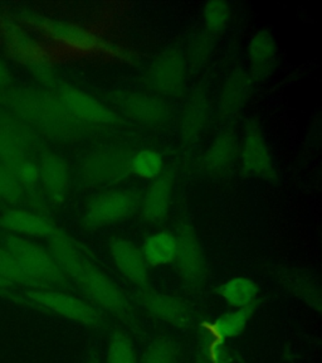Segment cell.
Wrapping results in <instances>:
<instances>
[{"instance_id": "obj_4", "label": "cell", "mask_w": 322, "mask_h": 363, "mask_svg": "<svg viewBox=\"0 0 322 363\" xmlns=\"http://www.w3.org/2000/svg\"><path fill=\"white\" fill-rule=\"evenodd\" d=\"M0 40L11 61L25 68L37 86L54 91L59 84L51 52L11 14H0Z\"/></svg>"}, {"instance_id": "obj_3", "label": "cell", "mask_w": 322, "mask_h": 363, "mask_svg": "<svg viewBox=\"0 0 322 363\" xmlns=\"http://www.w3.org/2000/svg\"><path fill=\"white\" fill-rule=\"evenodd\" d=\"M14 18H17L25 28L33 29L45 40H51L67 51L106 57L116 62L131 66H136L139 63V57L135 52L74 23L50 17L30 9L18 11Z\"/></svg>"}, {"instance_id": "obj_33", "label": "cell", "mask_w": 322, "mask_h": 363, "mask_svg": "<svg viewBox=\"0 0 322 363\" xmlns=\"http://www.w3.org/2000/svg\"><path fill=\"white\" fill-rule=\"evenodd\" d=\"M180 357L178 342L169 335H159L146 347L140 363H179Z\"/></svg>"}, {"instance_id": "obj_27", "label": "cell", "mask_w": 322, "mask_h": 363, "mask_svg": "<svg viewBox=\"0 0 322 363\" xmlns=\"http://www.w3.org/2000/svg\"><path fill=\"white\" fill-rule=\"evenodd\" d=\"M198 363H232L231 352L210 320L199 324Z\"/></svg>"}, {"instance_id": "obj_16", "label": "cell", "mask_w": 322, "mask_h": 363, "mask_svg": "<svg viewBox=\"0 0 322 363\" xmlns=\"http://www.w3.org/2000/svg\"><path fill=\"white\" fill-rule=\"evenodd\" d=\"M40 189L52 211L61 208L67 201L71 187V170L62 155L45 147L37 155Z\"/></svg>"}, {"instance_id": "obj_11", "label": "cell", "mask_w": 322, "mask_h": 363, "mask_svg": "<svg viewBox=\"0 0 322 363\" xmlns=\"http://www.w3.org/2000/svg\"><path fill=\"white\" fill-rule=\"evenodd\" d=\"M189 69L184 51L171 45L159 53L142 76L144 85L163 99H180L187 92Z\"/></svg>"}, {"instance_id": "obj_14", "label": "cell", "mask_w": 322, "mask_h": 363, "mask_svg": "<svg viewBox=\"0 0 322 363\" xmlns=\"http://www.w3.org/2000/svg\"><path fill=\"white\" fill-rule=\"evenodd\" d=\"M134 301L150 317L176 328H189L195 320V313L189 301L176 295L158 291L151 285L136 289Z\"/></svg>"}, {"instance_id": "obj_13", "label": "cell", "mask_w": 322, "mask_h": 363, "mask_svg": "<svg viewBox=\"0 0 322 363\" xmlns=\"http://www.w3.org/2000/svg\"><path fill=\"white\" fill-rule=\"evenodd\" d=\"M238 159L241 163V172L244 177L267 183H277L278 172L271 147L257 120L249 119L244 126Z\"/></svg>"}, {"instance_id": "obj_12", "label": "cell", "mask_w": 322, "mask_h": 363, "mask_svg": "<svg viewBox=\"0 0 322 363\" xmlns=\"http://www.w3.org/2000/svg\"><path fill=\"white\" fill-rule=\"evenodd\" d=\"M54 91L68 111L84 124L113 129L126 128L129 130L135 128L111 106L74 85L59 81Z\"/></svg>"}, {"instance_id": "obj_32", "label": "cell", "mask_w": 322, "mask_h": 363, "mask_svg": "<svg viewBox=\"0 0 322 363\" xmlns=\"http://www.w3.org/2000/svg\"><path fill=\"white\" fill-rule=\"evenodd\" d=\"M106 363H140L134 342L122 329H113L110 335Z\"/></svg>"}, {"instance_id": "obj_40", "label": "cell", "mask_w": 322, "mask_h": 363, "mask_svg": "<svg viewBox=\"0 0 322 363\" xmlns=\"http://www.w3.org/2000/svg\"><path fill=\"white\" fill-rule=\"evenodd\" d=\"M4 208V206L3 204L0 203V211L3 210Z\"/></svg>"}, {"instance_id": "obj_8", "label": "cell", "mask_w": 322, "mask_h": 363, "mask_svg": "<svg viewBox=\"0 0 322 363\" xmlns=\"http://www.w3.org/2000/svg\"><path fill=\"white\" fill-rule=\"evenodd\" d=\"M174 233L178 241L176 272L189 291L200 294L208 281V264L198 233L184 208L178 213Z\"/></svg>"}, {"instance_id": "obj_38", "label": "cell", "mask_w": 322, "mask_h": 363, "mask_svg": "<svg viewBox=\"0 0 322 363\" xmlns=\"http://www.w3.org/2000/svg\"><path fill=\"white\" fill-rule=\"evenodd\" d=\"M14 289H16V288H13L11 284H8L6 283V281H3V280H0V293H3L4 298H6V299H9L11 291Z\"/></svg>"}, {"instance_id": "obj_23", "label": "cell", "mask_w": 322, "mask_h": 363, "mask_svg": "<svg viewBox=\"0 0 322 363\" xmlns=\"http://www.w3.org/2000/svg\"><path fill=\"white\" fill-rule=\"evenodd\" d=\"M276 277L289 293L299 296L306 304L321 311V289L320 284L312 274L294 267H277Z\"/></svg>"}, {"instance_id": "obj_37", "label": "cell", "mask_w": 322, "mask_h": 363, "mask_svg": "<svg viewBox=\"0 0 322 363\" xmlns=\"http://www.w3.org/2000/svg\"><path fill=\"white\" fill-rule=\"evenodd\" d=\"M13 84V74L11 68L8 67L6 61L0 57V90L11 87Z\"/></svg>"}, {"instance_id": "obj_10", "label": "cell", "mask_w": 322, "mask_h": 363, "mask_svg": "<svg viewBox=\"0 0 322 363\" xmlns=\"http://www.w3.org/2000/svg\"><path fill=\"white\" fill-rule=\"evenodd\" d=\"M108 104L125 120L149 129L169 126L176 113L168 100L151 92L135 90H113L106 95Z\"/></svg>"}, {"instance_id": "obj_17", "label": "cell", "mask_w": 322, "mask_h": 363, "mask_svg": "<svg viewBox=\"0 0 322 363\" xmlns=\"http://www.w3.org/2000/svg\"><path fill=\"white\" fill-rule=\"evenodd\" d=\"M212 113L209 87L207 84L195 86L189 91L181 105L178 119L179 140L185 147H190L198 142L208 124Z\"/></svg>"}, {"instance_id": "obj_26", "label": "cell", "mask_w": 322, "mask_h": 363, "mask_svg": "<svg viewBox=\"0 0 322 363\" xmlns=\"http://www.w3.org/2000/svg\"><path fill=\"white\" fill-rule=\"evenodd\" d=\"M142 255L147 267H163L174 264L178 252V241L176 233L161 230L149 235L142 247Z\"/></svg>"}, {"instance_id": "obj_25", "label": "cell", "mask_w": 322, "mask_h": 363, "mask_svg": "<svg viewBox=\"0 0 322 363\" xmlns=\"http://www.w3.org/2000/svg\"><path fill=\"white\" fill-rule=\"evenodd\" d=\"M215 294L232 309L247 308L260 303V286L253 279L247 277H234L219 284Z\"/></svg>"}, {"instance_id": "obj_1", "label": "cell", "mask_w": 322, "mask_h": 363, "mask_svg": "<svg viewBox=\"0 0 322 363\" xmlns=\"http://www.w3.org/2000/svg\"><path fill=\"white\" fill-rule=\"evenodd\" d=\"M47 241V249L74 290L142 340L145 332L135 303L97 264L88 249L59 227Z\"/></svg>"}, {"instance_id": "obj_41", "label": "cell", "mask_w": 322, "mask_h": 363, "mask_svg": "<svg viewBox=\"0 0 322 363\" xmlns=\"http://www.w3.org/2000/svg\"><path fill=\"white\" fill-rule=\"evenodd\" d=\"M1 235H3V231H1V230H0V236H1Z\"/></svg>"}, {"instance_id": "obj_2", "label": "cell", "mask_w": 322, "mask_h": 363, "mask_svg": "<svg viewBox=\"0 0 322 363\" xmlns=\"http://www.w3.org/2000/svg\"><path fill=\"white\" fill-rule=\"evenodd\" d=\"M0 106L29 125L45 140L62 145L129 135L119 129L84 124L63 105L56 91L40 86H16L0 90Z\"/></svg>"}, {"instance_id": "obj_5", "label": "cell", "mask_w": 322, "mask_h": 363, "mask_svg": "<svg viewBox=\"0 0 322 363\" xmlns=\"http://www.w3.org/2000/svg\"><path fill=\"white\" fill-rule=\"evenodd\" d=\"M16 303H23L35 311L63 318L86 328L105 332L111 328V318L91 301L79 295L58 289H22Z\"/></svg>"}, {"instance_id": "obj_24", "label": "cell", "mask_w": 322, "mask_h": 363, "mask_svg": "<svg viewBox=\"0 0 322 363\" xmlns=\"http://www.w3.org/2000/svg\"><path fill=\"white\" fill-rule=\"evenodd\" d=\"M0 133L17 143L32 158L45 147L43 139L29 125L3 106H0Z\"/></svg>"}, {"instance_id": "obj_21", "label": "cell", "mask_w": 322, "mask_h": 363, "mask_svg": "<svg viewBox=\"0 0 322 363\" xmlns=\"http://www.w3.org/2000/svg\"><path fill=\"white\" fill-rule=\"evenodd\" d=\"M253 79L247 68L237 67L226 76L217 99V120L219 123L234 119L252 94Z\"/></svg>"}, {"instance_id": "obj_9", "label": "cell", "mask_w": 322, "mask_h": 363, "mask_svg": "<svg viewBox=\"0 0 322 363\" xmlns=\"http://www.w3.org/2000/svg\"><path fill=\"white\" fill-rule=\"evenodd\" d=\"M0 245L4 246L30 277L40 281L47 289L76 291L47 247L30 238H19L11 233L0 236Z\"/></svg>"}, {"instance_id": "obj_35", "label": "cell", "mask_w": 322, "mask_h": 363, "mask_svg": "<svg viewBox=\"0 0 322 363\" xmlns=\"http://www.w3.org/2000/svg\"><path fill=\"white\" fill-rule=\"evenodd\" d=\"M25 192L13 170L0 164V203L8 207H16L24 203Z\"/></svg>"}, {"instance_id": "obj_15", "label": "cell", "mask_w": 322, "mask_h": 363, "mask_svg": "<svg viewBox=\"0 0 322 363\" xmlns=\"http://www.w3.org/2000/svg\"><path fill=\"white\" fill-rule=\"evenodd\" d=\"M176 181L178 169L176 165H169L156 179L150 182L146 189L142 193L139 212L142 221L149 226H160L168 220L176 192Z\"/></svg>"}, {"instance_id": "obj_30", "label": "cell", "mask_w": 322, "mask_h": 363, "mask_svg": "<svg viewBox=\"0 0 322 363\" xmlns=\"http://www.w3.org/2000/svg\"><path fill=\"white\" fill-rule=\"evenodd\" d=\"M214 47L215 37L208 32L202 30L192 35L189 40L187 52H184L190 74H198L205 67L213 55Z\"/></svg>"}, {"instance_id": "obj_20", "label": "cell", "mask_w": 322, "mask_h": 363, "mask_svg": "<svg viewBox=\"0 0 322 363\" xmlns=\"http://www.w3.org/2000/svg\"><path fill=\"white\" fill-rule=\"evenodd\" d=\"M239 136L234 129H224L215 135L200 159V167L207 176L226 178L231 174L239 157Z\"/></svg>"}, {"instance_id": "obj_34", "label": "cell", "mask_w": 322, "mask_h": 363, "mask_svg": "<svg viewBox=\"0 0 322 363\" xmlns=\"http://www.w3.org/2000/svg\"><path fill=\"white\" fill-rule=\"evenodd\" d=\"M232 21V8L229 3L223 0L208 1L203 9L204 30L218 35L226 32L229 23Z\"/></svg>"}, {"instance_id": "obj_7", "label": "cell", "mask_w": 322, "mask_h": 363, "mask_svg": "<svg viewBox=\"0 0 322 363\" xmlns=\"http://www.w3.org/2000/svg\"><path fill=\"white\" fill-rule=\"evenodd\" d=\"M142 191L136 187L102 189L87 197L79 217V227L93 233L126 221L139 212Z\"/></svg>"}, {"instance_id": "obj_28", "label": "cell", "mask_w": 322, "mask_h": 363, "mask_svg": "<svg viewBox=\"0 0 322 363\" xmlns=\"http://www.w3.org/2000/svg\"><path fill=\"white\" fill-rule=\"evenodd\" d=\"M0 280L11 284L13 288L22 289H47L40 281L24 270L19 261L0 245Z\"/></svg>"}, {"instance_id": "obj_31", "label": "cell", "mask_w": 322, "mask_h": 363, "mask_svg": "<svg viewBox=\"0 0 322 363\" xmlns=\"http://www.w3.org/2000/svg\"><path fill=\"white\" fill-rule=\"evenodd\" d=\"M257 306L258 304L247 306V308L233 309L231 312L226 313L213 320L212 322L213 327L223 338H226V340L236 338L246 330L251 318L253 317V314H255Z\"/></svg>"}, {"instance_id": "obj_6", "label": "cell", "mask_w": 322, "mask_h": 363, "mask_svg": "<svg viewBox=\"0 0 322 363\" xmlns=\"http://www.w3.org/2000/svg\"><path fill=\"white\" fill-rule=\"evenodd\" d=\"M134 152L129 144H108L92 149L77 163L79 183L101 191L117 187L131 176Z\"/></svg>"}, {"instance_id": "obj_22", "label": "cell", "mask_w": 322, "mask_h": 363, "mask_svg": "<svg viewBox=\"0 0 322 363\" xmlns=\"http://www.w3.org/2000/svg\"><path fill=\"white\" fill-rule=\"evenodd\" d=\"M278 47L273 34L266 28L252 34L247 45L248 74L253 82L267 79L277 61Z\"/></svg>"}, {"instance_id": "obj_36", "label": "cell", "mask_w": 322, "mask_h": 363, "mask_svg": "<svg viewBox=\"0 0 322 363\" xmlns=\"http://www.w3.org/2000/svg\"><path fill=\"white\" fill-rule=\"evenodd\" d=\"M32 158L21 145L0 133V164L13 169L23 159Z\"/></svg>"}, {"instance_id": "obj_29", "label": "cell", "mask_w": 322, "mask_h": 363, "mask_svg": "<svg viewBox=\"0 0 322 363\" xmlns=\"http://www.w3.org/2000/svg\"><path fill=\"white\" fill-rule=\"evenodd\" d=\"M165 168L164 157L158 149L142 147L132 154L131 174L139 179L153 182L164 172Z\"/></svg>"}, {"instance_id": "obj_18", "label": "cell", "mask_w": 322, "mask_h": 363, "mask_svg": "<svg viewBox=\"0 0 322 363\" xmlns=\"http://www.w3.org/2000/svg\"><path fill=\"white\" fill-rule=\"evenodd\" d=\"M106 247L113 265L136 289L150 286L149 267L142 249L135 242L124 236L113 235L108 238Z\"/></svg>"}, {"instance_id": "obj_19", "label": "cell", "mask_w": 322, "mask_h": 363, "mask_svg": "<svg viewBox=\"0 0 322 363\" xmlns=\"http://www.w3.org/2000/svg\"><path fill=\"white\" fill-rule=\"evenodd\" d=\"M58 227L52 217L21 206L6 207L0 211V230L19 238L48 240Z\"/></svg>"}, {"instance_id": "obj_39", "label": "cell", "mask_w": 322, "mask_h": 363, "mask_svg": "<svg viewBox=\"0 0 322 363\" xmlns=\"http://www.w3.org/2000/svg\"><path fill=\"white\" fill-rule=\"evenodd\" d=\"M86 363H101V359L98 357V354H97L96 352L91 351Z\"/></svg>"}]
</instances>
